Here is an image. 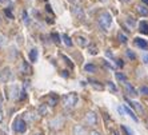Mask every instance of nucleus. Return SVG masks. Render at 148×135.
Returning a JSON list of instances; mask_svg holds the SVG:
<instances>
[{
    "mask_svg": "<svg viewBox=\"0 0 148 135\" xmlns=\"http://www.w3.org/2000/svg\"><path fill=\"white\" fill-rule=\"evenodd\" d=\"M97 23L104 31H107L111 27V24H112V16L110 15V12H101L99 15V17H97Z\"/></svg>",
    "mask_w": 148,
    "mask_h": 135,
    "instance_id": "obj_1",
    "label": "nucleus"
},
{
    "mask_svg": "<svg viewBox=\"0 0 148 135\" xmlns=\"http://www.w3.org/2000/svg\"><path fill=\"white\" fill-rule=\"evenodd\" d=\"M79 102V96L76 92H69L63 96V104L67 108H73Z\"/></svg>",
    "mask_w": 148,
    "mask_h": 135,
    "instance_id": "obj_2",
    "label": "nucleus"
},
{
    "mask_svg": "<svg viewBox=\"0 0 148 135\" xmlns=\"http://www.w3.org/2000/svg\"><path fill=\"white\" fill-rule=\"evenodd\" d=\"M64 123H66V121H64V118H62V116H56V118L51 119L49 121V127L52 128V130H55V131H59V130H62L63 126H64Z\"/></svg>",
    "mask_w": 148,
    "mask_h": 135,
    "instance_id": "obj_3",
    "label": "nucleus"
},
{
    "mask_svg": "<svg viewBox=\"0 0 148 135\" xmlns=\"http://www.w3.org/2000/svg\"><path fill=\"white\" fill-rule=\"evenodd\" d=\"M14 128L16 132L23 134V132H25V130H27V122H25L23 118H17L14 123Z\"/></svg>",
    "mask_w": 148,
    "mask_h": 135,
    "instance_id": "obj_4",
    "label": "nucleus"
},
{
    "mask_svg": "<svg viewBox=\"0 0 148 135\" xmlns=\"http://www.w3.org/2000/svg\"><path fill=\"white\" fill-rule=\"evenodd\" d=\"M86 123L88 126H96L97 125V115L93 112V111H88L86 114V118H84Z\"/></svg>",
    "mask_w": 148,
    "mask_h": 135,
    "instance_id": "obj_5",
    "label": "nucleus"
},
{
    "mask_svg": "<svg viewBox=\"0 0 148 135\" xmlns=\"http://www.w3.org/2000/svg\"><path fill=\"white\" fill-rule=\"evenodd\" d=\"M11 78H12L11 68L10 67H4V68L0 71V80H1L3 83H7V82H10Z\"/></svg>",
    "mask_w": 148,
    "mask_h": 135,
    "instance_id": "obj_6",
    "label": "nucleus"
},
{
    "mask_svg": "<svg viewBox=\"0 0 148 135\" xmlns=\"http://www.w3.org/2000/svg\"><path fill=\"white\" fill-rule=\"evenodd\" d=\"M135 10L140 16H148V8L144 4H136L135 6Z\"/></svg>",
    "mask_w": 148,
    "mask_h": 135,
    "instance_id": "obj_7",
    "label": "nucleus"
},
{
    "mask_svg": "<svg viewBox=\"0 0 148 135\" xmlns=\"http://www.w3.org/2000/svg\"><path fill=\"white\" fill-rule=\"evenodd\" d=\"M135 44L138 45L139 48H141V50H148V42L147 40H144V39L136 38L135 39Z\"/></svg>",
    "mask_w": 148,
    "mask_h": 135,
    "instance_id": "obj_8",
    "label": "nucleus"
},
{
    "mask_svg": "<svg viewBox=\"0 0 148 135\" xmlns=\"http://www.w3.org/2000/svg\"><path fill=\"white\" fill-rule=\"evenodd\" d=\"M72 14L75 15L77 19H80V20H83V19H84V12H83V8L82 7H73L72 8Z\"/></svg>",
    "mask_w": 148,
    "mask_h": 135,
    "instance_id": "obj_9",
    "label": "nucleus"
},
{
    "mask_svg": "<svg viewBox=\"0 0 148 135\" xmlns=\"http://www.w3.org/2000/svg\"><path fill=\"white\" fill-rule=\"evenodd\" d=\"M72 132H73V135H86V128L80 125H76V126H73Z\"/></svg>",
    "mask_w": 148,
    "mask_h": 135,
    "instance_id": "obj_10",
    "label": "nucleus"
},
{
    "mask_svg": "<svg viewBox=\"0 0 148 135\" xmlns=\"http://www.w3.org/2000/svg\"><path fill=\"white\" fill-rule=\"evenodd\" d=\"M21 72L25 74V75H31L32 74V68H31V66H29L27 62L21 63Z\"/></svg>",
    "mask_w": 148,
    "mask_h": 135,
    "instance_id": "obj_11",
    "label": "nucleus"
},
{
    "mask_svg": "<svg viewBox=\"0 0 148 135\" xmlns=\"http://www.w3.org/2000/svg\"><path fill=\"white\" fill-rule=\"evenodd\" d=\"M125 91H127V94L130 95V96H132V98H135L136 95H138L136 90H135V88L130 83H127V82H125Z\"/></svg>",
    "mask_w": 148,
    "mask_h": 135,
    "instance_id": "obj_12",
    "label": "nucleus"
},
{
    "mask_svg": "<svg viewBox=\"0 0 148 135\" xmlns=\"http://www.w3.org/2000/svg\"><path fill=\"white\" fill-rule=\"evenodd\" d=\"M48 111H49V108H48V104H47V103H43V104H40V106H39V115H40V116L47 115V114H48Z\"/></svg>",
    "mask_w": 148,
    "mask_h": 135,
    "instance_id": "obj_13",
    "label": "nucleus"
},
{
    "mask_svg": "<svg viewBox=\"0 0 148 135\" xmlns=\"http://www.w3.org/2000/svg\"><path fill=\"white\" fill-rule=\"evenodd\" d=\"M21 91H19V88H17V86H14L12 88H11V95L10 98H12V99H19V94H20Z\"/></svg>",
    "mask_w": 148,
    "mask_h": 135,
    "instance_id": "obj_14",
    "label": "nucleus"
},
{
    "mask_svg": "<svg viewBox=\"0 0 148 135\" xmlns=\"http://www.w3.org/2000/svg\"><path fill=\"white\" fill-rule=\"evenodd\" d=\"M76 42H77V44H79L80 47H88V40H87L86 38H83V36H77V38H76Z\"/></svg>",
    "mask_w": 148,
    "mask_h": 135,
    "instance_id": "obj_15",
    "label": "nucleus"
},
{
    "mask_svg": "<svg viewBox=\"0 0 148 135\" xmlns=\"http://www.w3.org/2000/svg\"><path fill=\"white\" fill-rule=\"evenodd\" d=\"M29 60H31L32 63H35L38 60V50L36 48H32L31 51H29Z\"/></svg>",
    "mask_w": 148,
    "mask_h": 135,
    "instance_id": "obj_16",
    "label": "nucleus"
},
{
    "mask_svg": "<svg viewBox=\"0 0 148 135\" xmlns=\"http://www.w3.org/2000/svg\"><path fill=\"white\" fill-rule=\"evenodd\" d=\"M139 31L141 34H148V23L147 21H141L140 24H139Z\"/></svg>",
    "mask_w": 148,
    "mask_h": 135,
    "instance_id": "obj_17",
    "label": "nucleus"
},
{
    "mask_svg": "<svg viewBox=\"0 0 148 135\" xmlns=\"http://www.w3.org/2000/svg\"><path fill=\"white\" fill-rule=\"evenodd\" d=\"M56 103H58V98L52 96V95L47 98V104H48V106H56Z\"/></svg>",
    "mask_w": 148,
    "mask_h": 135,
    "instance_id": "obj_18",
    "label": "nucleus"
},
{
    "mask_svg": "<svg viewBox=\"0 0 148 135\" xmlns=\"http://www.w3.org/2000/svg\"><path fill=\"white\" fill-rule=\"evenodd\" d=\"M124 110H125V114L131 115V118L134 119L135 122H138V121H139V119H138V116H136V115H135V112H134V111L131 110V108H128V107H124Z\"/></svg>",
    "mask_w": 148,
    "mask_h": 135,
    "instance_id": "obj_19",
    "label": "nucleus"
},
{
    "mask_svg": "<svg viewBox=\"0 0 148 135\" xmlns=\"http://www.w3.org/2000/svg\"><path fill=\"white\" fill-rule=\"evenodd\" d=\"M97 51L99 50H97V47L95 44H88V52H90L91 55H96Z\"/></svg>",
    "mask_w": 148,
    "mask_h": 135,
    "instance_id": "obj_20",
    "label": "nucleus"
},
{
    "mask_svg": "<svg viewBox=\"0 0 148 135\" xmlns=\"http://www.w3.org/2000/svg\"><path fill=\"white\" fill-rule=\"evenodd\" d=\"M127 102H128V103H130V106H132V107H134V108H136V110H138V111H140V112H143V107H141V106H140V104H139V103H136V102H131V101H128V99H127Z\"/></svg>",
    "mask_w": 148,
    "mask_h": 135,
    "instance_id": "obj_21",
    "label": "nucleus"
},
{
    "mask_svg": "<svg viewBox=\"0 0 148 135\" xmlns=\"http://www.w3.org/2000/svg\"><path fill=\"white\" fill-rule=\"evenodd\" d=\"M23 119H24L25 122H32V121H35V116H34L32 112H25L24 116H23Z\"/></svg>",
    "mask_w": 148,
    "mask_h": 135,
    "instance_id": "obj_22",
    "label": "nucleus"
},
{
    "mask_svg": "<svg viewBox=\"0 0 148 135\" xmlns=\"http://www.w3.org/2000/svg\"><path fill=\"white\" fill-rule=\"evenodd\" d=\"M84 70H86L87 72H95V71H96V66H93V64H86Z\"/></svg>",
    "mask_w": 148,
    "mask_h": 135,
    "instance_id": "obj_23",
    "label": "nucleus"
},
{
    "mask_svg": "<svg viewBox=\"0 0 148 135\" xmlns=\"http://www.w3.org/2000/svg\"><path fill=\"white\" fill-rule=\"evenodd\" d=\"M127 24H128V27L134 28L135 25H136V21H135L134 17H130V16H128V17H127Z\"/></svg>",
    "mask_w": 148,
    "mask_h": 135,
    "instance_id": "obj_24",
    "label": "nucleus"
},
{
    "mask_svg": "<svg viewBox=\"0 0 148 135\" xmlns=\"http://www.w3.org/2000/svg\"><path fill=\"white\" fill-rule=\"evenodd\" d=\"M51 38L53 39V42H55L56 44H59V43H60V36H59V34H56V32H52V34H51Z\"/></svg>",
    "mask_w": 148,
    "mask_h": 135,
    "instance_id": "obj_25",
    "label": "nucleus"
},
{
    "mask_svg": "<svg viewBox=\"0 0 148 135\" xmlns=\"http://www.w3.org/2000/svg\"><path fill=\"white\" fill-rule=\"evenodd\" d=\"M63 40H64V43H66L68 47H71L72 45V42H71V38H69L68 35H63Z\"/></svg>",
    "mask_w": 148,
    "mask_h": 135,
    "instance_id": "obj_26",
    "label": "nucleus"
},
{
    "mask_svg": "<svg viewBox=\"0 0 148 135\" xmlns=\"http://www.w3.org/2000/svg\"><path fill=\"white\" fill-rule=\"evenodd\" d=\"M21 16H23V21H24L25 24H29V17H28V14L27 11H23V14H21Z\"/></svg>",
    "mask_w": 148,
    "mask_h": 135,
    "instance_id": "obj_27",
    "label": "nucleus"
},
{
    "mask_svg": "<svg viewBox=\"0 0 148 135\" xmlns=\"http://www.w3.org/2000/svg\"><path fill=\"white\" fill-rule=\"evenodd\" d=\"M116 79L117 80H121V82H124V83L127 82V78H125V76H124L121 72H116Z\"/></svg>",
    "mask_w": 148,
    "mask_h": 135,
    "instance_id": "obj_28",
    "label": "nucleus"
},
{
    "mask_svg": "<svg viewBox=\"0 0 148 135\" xmlns=\"http://www.w3.org/2000/svg\"><path fill=\"white\" fill-rule=\"evenodd\" d=\"M119 40H120L121 43H127L128 42V38L123 34V32H120V34H119Z\"/></svg>",
    "mask_w": 148,
    "mask_h": 135,
    "instance_id": "obj_29",
    "label": "nucleus"
},
{
    "mask_svg": "<svg viewBox=\"0 0 148 135\" xmlns=\"http://www.w3.org/2000/svg\"><path fill=\"white\" fill-rule=\"evenodd\" d=\"M121 130L124 131V134H125V135H134V134H132V131L127 127V126H121Z\"/></svg>",
    "mask_w": 148,
    "mask_h": 135,
    "instance_id": "obj_30",
    "label": "nucleus"
},
{
    "mask_svg": "<svg viewBox=\"0 0 148 135\" xmlns=\"http://www.w3.org/2000/svg\"><path fill=\"white\" fill-rule=\"evenodd\" d=\"M117 112H119L121 116H124V115H125V110H124L123 106H117Z\"/></svg>",
    "mask_w": 148,
    "mask_h": 135,
    "instance_id": "obj_31",
    "label": "nucleus"
},
{
    "mask_svg": "<svg viewBox=\"0 0 148 135\" xmlns=\"http://www.w3.org/2000/svg\"><path fill=\"white\" fill-rule=\"evenodd\" d=\"M125 54H127V56L130 58V59H136V56H135V54L131 51V50H127V52H125Z\"/></svg>",
    "mask_w": 148,
    "mask_h": 135,
    "instance_id": "obj_32",
    "label": "nucleus"
},
{
    "mask_svg": "<svg viewBox=\"0 0 148 135\" xmlns=\"http://www.w3.org/2000/svg\"><path fill=\"white\" fill-rule=\"evenodd\" d=\"M107 86H108V88H110V90L112 91V92H116V87L114 86V83H112V82H108Z\"/></svg>",
    "mask_w": 148,
    "mask_h": 135,
    "instance_id": "obj_33",
    "label": "nucleus"
},
{
    "mask_svg": "<svg viewBox=\"0 0 148 135\" xmlns=\"http://www.w3.org/2000/svg\"><path fill=\"white\" fill-rule=\"evenodd\" d=\"M4 14L7 15L10 19H14V15H12V12L10 11V8H5V10H4Z\"/></svg>",
    "mask_w": 148,
    "mask_h": 135,
    "instance_id": "obj_34",
    "label": "nucleus"
},
{
    "mask_svg": "<svg viewBox=\"0 0 148 135\" xmlns=\"http://www.w3.org/2000/svg\"><path fill=\"white\" fill-rule=\"evenodd\" d=\"M140 92L144 94V95H148V87H141V88H140Z\"/></svg>",
    "mask_w": 148,
    "mask_h": 135,
    "instance_id": "obj_35",
    "label": "nucleus"
},
{
    "mask_svg": "<svg viewBox=\"0 0 148 135\" xmlns=\"http://www.w3.org/2000/svg\"><path fill=\"white\" fill-rule=\"evenodd\" d=\"M24 98H25V91H21V92H20V96H19V99H20V101H23Z\"/></svg>",
    "mask_w": 148,
    "mask_h": 135,
    "instance_id": "obj_36",
    "label": "nucleus"
},
{
    "mask_svg": "<svg viewBox=\"0 0 148 135\" xmlns=\"http://www.w3.org/2000/svg\"><path fill=\"white\" fill-rule=\"evenodd\" d=\"M90 135H101L99 131H95V130H92V131L90 132Z\"/></svg>",
    "mask_w": 148,
    "mask_h": 135,
    "instance_id": "obj_37",
    "label": "nucleus"
},
{
    "mask_svg": "<svg viewBox=\"0 0 148 135\" xmlns=\"http://www.w3.org/2000/svg\"><path fill=\"white\" fill-rule=\"evenodd\" d=\"M143 62H144L145 64H148V55H144V56H143Z\"/></svg>",
    "mask_w": 148,
    "mask_h": 135,
    "instance_id": "obj_38",
    "label": "nucleus"
},
{
    "mask_svg": "<svg viewBox=\"0 0 148 135\" xmlns=\"http://www.w3.org/2000/svg\"><path fill=\"white\" fill-rule=\"evenodd\" d=\"M1 108H3V96L0 95V111H1Z\"/></svg>",
    "mask_w": 148,
    "mask_h": 135,
    "instance_id": "obj_39",
    "label": "nucleus"
},
{
    "mask_svg": "<svg viewBox=\"0 0 148 135\" xmlns=\"http://www.w3.org/2000/svg\"><path fill=\"white\" fill-rule=\"evenodd\" d=\"M3 44H4V38L1 36V35H0V47H1Z\"/></svg>",
    "mask_w": 148,
    "mask_h": 135,
    "instance_id": "obj_40",
    "label": "nucleus"
},
{
    "mask_svg": "<svg viewBox=\"0 0 148 135\" xmlns=\"http://www.w3.org/2000/svg\"><path fill=\"white\" fill-rule=\"evenodd\" d=\"M116 64L119 67H123V62H121V60H116Z\"/></svg>",
    "mask_w": 148,
    "mask_h": 135,
    "instance_id": "obj_41",
    "label": "nucleus"
},
{
    "mask_svg": "<svg viewBox=\"0 0 148 135\" xmlns=\"http://www.w3.org/2000/svg\"><path fill=\"white\" fill-rule=\"evenodd\" d=\"M1 4H7V3H11V0H0Z\"/></svg>",
    "mask_w": 148,
    "mask_h": 135,
    "instance_id": "obj_42",
    "label": "nucleus"
},
{
    "mask_svg": "<svg viewBox=\"0 0 148 135\" xmlns=\"http://www.w3.org/2000/svg\"><path fill=\"white\" fill-rule=\"evenodd\" d=\"M0 122H3V112L0 111Z\"/></svg>",
    "mask_w": 148,
    "mask_h": 135,
    "instance_id": "obj_43",
    "label": "nucleus"
},
{
    "mask_svg": "<svg viewBox=\"0 0 148 135\" xmlns=\"http://www.w3.org/2000/svg\"><path fill=\"white\" fill-rule=\"evenodd\" d=\"M141 1H143V3H144L145 6H148V0H141Z\"/></svg>",
    "mask_w": 148,
    "mask_h": 135,
    "instance_id": "obj_44",
    "label": "nucleus"
},
{
    "mask_svg": "<svg viewBox=\"0 0 148 135\" xmlns=\"http://www.w3.org/2000/svg\"><path fill=\"white\" fill-rule=\"evenodd\" d=\"M120 1H123V3H130L131 0H120Z\"/></svg>",
    "mask_w": 148,
    "mask_h": 135,
    "instance_id": "obj_45",
    "label": "nucleus"
},
{
    "mask_svg": "<svg viewBox=\"0 0 148 135\" xmlns=\"http://www.w3.org/2000/svg\"><path fill=\"white\" fill-rule=\"evenodd\" d=\"M34 135H41V134H40V132H36V134H34Z\"/></svg>",
    "mask_w": 148,
    "mask_h": 135,
    "instance_id": "obj_46",
    "label": "nucleus"
},
{
    "mask_svg": "<svg viewBox=\"0 0 148 135\" xmlns=\"http://www.w3.org/2000/svg\"><path fill=\"white\" fill-rule=\"evenodd\" d=\"M69 1H73V0H69Z\"/></svg>",
    "mask_w": 148,
    "mask_h": 135,
    "instance_id": "obj_47",
    "label": "nucleus"
}]
</instances>
